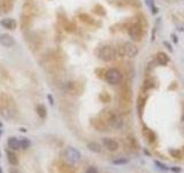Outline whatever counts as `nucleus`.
<instances>
[{"instance_id":"4be33fe9","label":"nucleus","mask_w":184,"mask_h":173,"mask_svg":"<svg viewBox=\"0 0 184 173\" xmlns=\"http://www.w3.org/2000/svg\"><path fill=\"white\" fill-rule=\"evenodd\" d=\"M154 164H155V166H157L158 169L161 170V171H168V170H169V167H168L166 164L161 163L160 160H154Z\"/></svg>"},{"instance_id":"f03ea898","label":"nucleus","mask_w":184,"mask_h":173,"mask_svg":"<svg viewBox=\"0 0 184 173\" xmlns=\"http://www.w3.org/2000/svg\"><path fill=\"white\" fill-rule=\"evenodd\" d=\"M116 51H118V56L128 57V58H135L138 54V48L130 42H126L122 45H120Z\"/></svg>"},{"instance_id":"7c9ffc66","label":"nucleus","mask_w":184,"mask_h":173,"mask_svg":"<svg viewBox=\"0 0 184 173\" xmlns=\"http://www.w3.org/2000/svg\"><path fill=\"white\" fill-rule=\"evenodd\" d=\"M0 173H4V171H2V169H1V166H0Z\"/></svg>"},{"instance_id":"0eeeda50","label":"nucleus","mask_w":184,"mask_h":173,"mask_svg":"<svg viewBox=\"0 0 184 173\" xmlns=\"http://www.w3.org/2000/svg\"><path fill=\"white\" fill-rule=\"evenodd\" d=\"M102 144L104 147L108 150V151H116L118 149V143L115 141L114 138H110V137H104L102 138Z\"/></svg>"},{"instance_id":"b1692460","label":"nucleus","mask_w":184,"mask_h":173,"mask_svg":"<svg viewBox=\"0 0 184 173\" xmlns=\"http://www.w3.org/2000/svg\"><path fill=\"white\" fill-rule=\"evenodd\" d=\"M145 1H146V5H149L150 7L152 8V13H158V8H155V6H154V0H145Z\"/></svg>"},{"instance_id":"9d476101","label":"nucleus","mask_w":184,"mask_h":173,"mask_svg":"<svg viewBox=\"0 0 184 173\" xmlns=\"http://www.w3.org/2000/svg\"><path fill=\"white\" fill-rule=\"evenodd\" d=\"M143 135H144L145 137H146V140L149 141L150 144H153V143H155V141H157V135H155V133H154L152 129H150L149 127H143Z\"/></svg>"},{"instance_id":"a878e982","label":"nucleus","mask_w":184,"mask_h":173,"mask_svg":"<svg viewBox=\"0 0 184 173\" xmlns=\"http://www.w3.org/2000/svg\"><path fill=\"white\" fill-rule=\"evenodd\" d=\"M169 170H170L171 172H175V173H180L181 171H182V169L181 167H169Z\"/></svg>"},{"instance_id":"393cba45","label":"nucleus","mask_w":184,"mask_h":173,"mask_svg":"<svg viewBox=\"0 0 184 173\" xmlns=\"http://www.w3.org/2000/svg\"><path fill=\"white\" fill-rule=\"evenodd\" d=\"M85 173H99V171H98V169H97L96 166H89L88 169H86V171H85Z\"/></svg>"},{"instance_id":"6e6552de","label":"nucleus","mask_w":184,"mask_h":173,"mask_svg":"<svg viewBox=\"0 0 184 173\" xmlns=\"http://www.w3.org/2000/svg\"><path fill=\"white\" fill-rule=\"evenodd\" d=\"M0 44L2 46H5V48H12L14 44H15V40H14V38L10 35L2 34L0 35Z\"/></svg>"},{"instance_id":"473e14b6","label":"nucleus","mask_w":184,"mask_h":173,"mask_svg":"<svg viewBox=\"0 0 184 173\" xmlns=\"http://www.w3.org/2000/svg\"><path fill=\"white\" fill-rule=\"evenodd\" d=\"M0 135H1V130H0Z\"/></svg>"},{"instance_id":"c756f323","label":"nucleus","mask_w":184,"mask_h":173,"mask_svg":"<svg viewBox=\"0 0 184 173\" xmlns=\"http://www.w3.org/2000/svg\"><path fill=\"white\" fill-rule=\"evenodd\" d=\"M144 152H145V154H146V155H149V156H151V154H150V152H149V151H147V150H144Z\"/></svg>"},{"instance_id":"6ab92c4d","label":"nucleus","mask_w":184,"mask_h":173,"mask_svg":"<svg viewBox=\"0 0 184 173\" xmlns=\"http://www.w3.org/2000/svg\"><path fill=\"white\" fill-rule=\"evenodd\" d=\"M36 111H37V114H38L42 119H44V118L46 117V114H47V112H46V108H45L44 105H42V104H39V105L36 108Z\"/></svg>"},{"instance_id":"bb28decb","label":"nucleus","mask_w":184,"mask_h":173,"mask_svg":"<svg viewBox=\"0 0 184 173\" xmlns=\"http://www.w3.org/2000/svg\"><path fill=\"white\" fill-rule=\"evenodd\" d=\"M9 173H22V172H21L16 166H13V167L10 169V171H9Z\"/></svg>"},{"instance_id":"2f4dec72","label":"nucleus","mask_w":184,"mask_h":173,"mask_svg":"<svg viewBox=\"0 0 184 173\" xmlns=\"http://www.w3.org/2000/svg\"><path fill=\"white\" fill-rule=\"evenodd\" d=\"M0 158H1V151H0Z\"/></svg>"},{"instance_id":"a211bd4d","label":"nucleus","mask_w":184,"mask_h":173,"mask_svg":"<svg viewBox=\"0 0 184 173\" xmlns=\"http://www.w3.org/2000/svg\"><path fill=\"white\" fill-rule=\"evenodd\" d=\"M169 154H170L174 158H178V159H182L184 157V152L183 150H178V149H169Z\"/></svg>"},{"instance_id":"412c9836","label":"nucleus","mask_w":184,"mask_h":173,"mask_svg":"<svg viewBox=\"0 0 184 173\" xmlns=\"http://www.w3.org/2000/svg\"><path fill=\"white\" fill-rule=\"evenodd\" d=\"M20 144H21V149H24V150H26V149H29V148L31 147V141L29 140V138H22V140H20Z\"/></svg>"},{"instance_id":"ddd939ff","label":"nucleus","mask_w":184,"mask_h":173,"mask_svg":"<svg viewBox=\"0 0 184 173\" xmlns=\"http://www.w3.org/2000/svg\"><path fill=\"white\" fill-rule=\"evenodd\" d=\"M157 61H158L159 65L166 66L169 62V57L167 56V53H165V52H158L157 53Z\"/></svg>"},{"instance_id":"f257e3e1","label":"nucleus","mask_w":184,"mask_h":173,"mask_svg":"<svg viewBox=\"0 0 184 173\" xmlns=\"http://www.w3.org/2000/svg\"><path fill=\"white\" fill-rule=\"evenodd\" d=\"M102 116H104V120L105 122L107 124V126H110V127H113V128H121L122 127V118L118 116V113L114 112V111H105V112L102 113Z\"/></svg>"},{"instance_id":"2eb2a0df","label":"nucleus","mask_w":184,"mask_h":173,"mask_svg":"<svg viewBox=\"0 0 184 173\" xmlns=\"http://www.w3.org/2000/svg\"><path fill=\"white\" fill-rule=\"evenodd\" d=\"M88 148H89V150H90V151L96 152V154H100L101 150H102V149H101V146L97 142H89Z\"/></svg>"},{"instance_id":"423d86ee","label":"nucleus","mask_w":184,"mask_h":173,"mask_svg":"<svg viewBox=\"0 0 184 173\" xmlns=\"http://www.w3.org/2000/svg\"><path fill=\"white\" fill-rule=\"evenodd\" d=\"M129 36L135 42H138V40L142 39V37H143V28H142L139 23H134L129 28Z\"/></svg>"},{"instance_id":"1a4fd4ad","label":"nucleus","mask_w":184,"mask_h":173,"mask_svg":"<svg viewBox=\"0 0 184 173\" xmlns=\"http://www.w3.org/2000/svg\"><path fill=\"white\" fill-rule=\"evenodd\" d=\"M91 124L97 130L104 132V130L107 129V124L105 122L104 119H100V118H93V119L91 120Z\"/></svg>"},{"instance_id":"20e7f679","label":"nucleus","mask_w":184,"mask_h":173,"mask_svg":"<svg viewBox=\"0 0 184 173\" xmlns=\"http://www.w3.org/2000/svg\"><path fill=\"white\" fill-rule=\"evenodd\" d=\"M105 78L107 83H110V86H118L120 83L122 82L123 80V75L122 73L116 68H110L106 72Z\"/></svg>"},{"instance_id":"dca6fc26","label":"nucleus","mask_w":184,"mask_h":173,"mask_svg":"<svg viewBox=\"0 0 184 173\" xmlns=\"http://www.w3.org/2000/svg\"><path fill=\"white\" fill-rule=\"evenodd\" d=\"M67 89L71 94H78V84L76 82H68L67 83Z\"/></svg>"},{"instance_id":"7ed1b4c3","label":"nucleus","mask_w":184,"mask_h":173,"mask_svg":"<svg viewBox=\"0 0 184 173\" xmlns=\"http://www.w3.org/2000/svg\"><path fill=\"white\" fill-rule=\"evenodd\" d=\"M98 57H99L100 60L105 61V62H110V61H113L116 59L118 51H116V49L110 46V45H105V46L99 49Z\"/></svg>"},{"instance_id":"9b49d317","label":"nucleus","mask_w":184,"mask_h":173,"mask_svg":"<svg viewBox=\"0 0 184 173\" xmlns=\"http://www.w3.org/2000/svg\"><path fill=\"white\" fill-rule=\"evenodd\" d=\"M7 146H8V149L13 150V151H18L21 149V144H20V140L18 137H14V136H10V137L7 140Z\"/></svg>"},{"instance_id":"cd10ccee","label":"nucleus","mask_w":184,"mask_h":173,"mask_svg":"<svg viewBox=\"0 0 184 173\" xmlns=\"http://www.w3.org/2000/svg\"><path fill=\"white\" fill-rule=\"evenodd\" d=\"M48 99H50V103H51V104L53 105V98H52V97H51L50 95H48Z\"/></svg>"},{"instance_id":"39448f33","label":"nucleus","mask_w":184,"mask_h":173,"mask_svg":"<svg viewBox=\"0 0 184 173\" xmlns=\"http://www.w3.org/2000/svg\"><path fill=\"white\" fill-rule=\"evenodd\" d=\"M65 157H66V159L68 160L69 163H73V164H76V163L81 162V159H82L81 152L74 147L67 148L66 151H65Z\"/></svg>"},{"instance_id":"aec40b11","label":"nucleus","mask_w":184,"mask_h":173,"mask_svg":"<svg viewBox=\"0 0 184 173\" xmlns=\"http://www.w3.org/2000/svg\"><path fill=\"white\" fill-rule=\"evenodd\" d=\"M112 163L114 165H126L129 163V159L126 158V157H118V158H115V159L112 160Z\"/></svg>"},{"instance_id":"f8f14e48","label":"nucleus","mask_w":184,"mask_h":173,"mask_svg":"<svg viewBox=\"0 0 184 173\" xmlns=\"http://www.w3.org/2000/svg\"><path fill=\"white\" fill-rule=\"evenodd\" d=\"M6 156H7V159H8L9 164L13 165V166H18V156L15 155V151L8 149V150H6Z\"/></svg>"},{"instance_id":"f3484780","label":"nucleus","mask_w":184,"mask_h":173,"mask_svg":"<svg viewBox=\"0 0 184 173\" xmlns=\"http://www.w3.org/2000/svg\"><path fill=\"white\" fill-rule=\"evenodd\" d=\"M59 171H60V173H75L74 169L70 167L69 165L65 164V163H61V164H60V166H59Z\"/></svg>"},{"instance_id":"c85d7f7f","label":"nucleus","mask_w":184,"mask_h":173,"mask_svg":"<svg viewBox=\"0 0 184 173\" xmlns=\"http://www.w3.org/2000/svg\"><path fill=\"white\" fill-rule=\"evenodd\" d=\"M173 40H174V42H177V38H176V36H174V35H173Z\"/></svg>"},{"instance_id":"4468645a","label":"nucleus","mask_w":184,"mask_h":173,"mask_svg":"<svg viewBox=\"0 0 184 173\" xmlns=\"http://www.w3.org/2000/svg\"><path fill=\"white\" fill-rule=\"evenodd\" d=\"M1 23V26L5 27V28H7V29H15V27H16V22L14 21L13 19H5L2 21L0 22Z\"/></svg>"},{"instance_id":"5701e85b","label":"nucleus","mask_w":184,"mask_h":173,"mask_svg":"<svg viewBox=\"0 0 184 173\" xmlns=\"http://www.w3.org/2000/svg\"><path fill=\"white\" fill-rule=\"evenodd\" d=\"M144 105H145V98H143V97L140 96L139 98H138V110H139L140 116H142V112H143V108H144Z\"/></svg>"}]
</instances>
